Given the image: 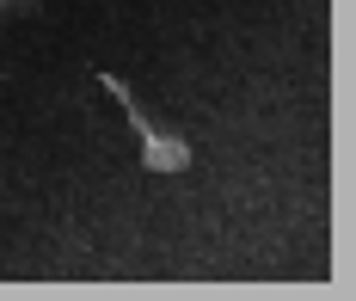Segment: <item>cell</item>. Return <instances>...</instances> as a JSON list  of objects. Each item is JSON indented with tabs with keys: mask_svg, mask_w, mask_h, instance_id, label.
<instances>
[{
	"mask_svg": "<svg viewBox=\"0 0 356 301\" xmlns=\"http://www.w3.org/2000/svg\"><path fill=\"white\" fill-rule=\"evenodd\" d=\"M99 86H105L111 99L123 105V117H129V129H136V160H142L147 179H172V172H191V142L178 136V129H166V123H154V117L136 105V92H129V80L117 74H99Z\"/></svg>",
	"mask_w": 356,
	"mask_h": 301,
	"instance_id": "6da1fadb",
	"label": "cell"
}]
</instances>
